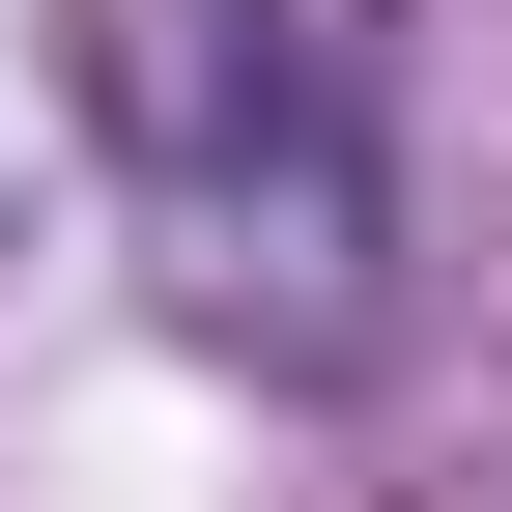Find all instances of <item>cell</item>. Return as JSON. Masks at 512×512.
Here are the masks:
<instances>
[{"label": "cell", "instance_id": "obj_1", "mask_svg": "<svg viewBox=\"0 0 512 512\" xmlns=\"http://www.w3.org/2000/svg\"><path fill=\"white\" fill-rule=\"evenodd\" d=\"M57 86H86V171L171 342H228L256 399H342L399 342V86L342 0H86Z\"/></svg>", "mask_w": 512, "mask_h": 512}]
</instances>
